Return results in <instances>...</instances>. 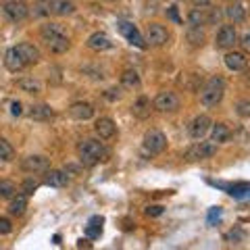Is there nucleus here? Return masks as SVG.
<instances>
[{"label": "nucleus", "mask_w": 250, "mask_h": 250, "mask_svg": "<svg viewBox=\"0 0 250 250\" xmlns=\"http://www.w3.org/2000/svg\"><path fill=\"white\" fill-rule=\"evenodd\" d=\"M108 148L104 140L100 138H83L77 144V156H80L82 167H96L98 163L108 159Z\"/></svg>", "instance_id": "f257e3e1"}, {"label": "nucleus", "mask_w": 250, "mask_h": 250, "mask_svg": "<svg viewBox=\"0 0 250 250\" xmlns=\"http://www.w3.org/2000/svg\"><path fill=\"white\" fill-rule=\"evenodd\" d=\"M17 85L21 92L25 94H31V96H38V94L44 92V83L38 80V77L34 75H27V77H21V80H17Z\"/></svg>", "instance_id": "f3484780"}, {"label": "nucleus", "mask_w": 250, "mask_h": 250, "mask_svg": "<svg viewBox=\"0 0 250 250\" xmlns=\"http://www.w3.org/2000/svg\"><path fill=\"white\" fill-rule=\"evenodd\" d=\"M238 44V29L233 23H225L219 27L217 36H215V48L219 50H231Z\"/></svg>", "instance_id": "0eeeda50"}, {"label": "nucleus", "mask_w": 250, "mask_h": 250, "mask_svg": "<svg viewBox=\"0 0 250 250\" xmlns=\"http://www.w3.org/2000/svg\"><path fill=\"white\" fill-rule=\"evenodd\" d=\"M29 205V196H25V194H15V196L11 198V205H9V215L11 217H21L23 213H25V208Z\"/></svg>", "instance_id": "393cba45"}, {"label": "nucleus", "mask_w": 250, "mask_h": 250, "mask_svg": "<svg viewBox=\"0 0 250 250\" xmlns=\"http://www.w3.org/2000/svg\"><path fill=\"white\" fill-rule=\"evenodd\" d=\"M82 71H83L85 75H90L92 80H104V75H103V69H100V71H98L96 67H83Z\"/></svg>", "instance_id": "79ce46f5"}, {"label": "nucleus", "mask_w": 250, "mask_h": 250, "mask_svg": "<svg viewBox=\"0 0 250 250\" xmlns=\"http://www.w3.org/2000/svg\"><path fill=\"white\" fill-rule=\"evenodd\" d=\"M77 248H92V244H90V240H80V242H77Z\"/></svg>", "instance_id": "8fccbe9b"}, {"label": "nucleus", "mask_w": 250, "mask_h": 250, "mask_svg": "<svg viewBox=\"0 0 250 250\" xmlns=\"http://www.w3.org/2000/svg\"><path fill=\"white\" fill-rule=\"evenodd\" d=\"M188 27H202L207 25V9H192L188 13Z\"/></svg>", "instance_id": "c756f323"}, {"label": "nucleus", "mask_w": 250, "mask_h": 250, "mask_svg": "<svg viewBox=\"0 0 250 250\" xmlns=\"http://www.w3.org/2000/svg\"><path fill=\"white\" fill-rule=\"evenodd\" d=\"M50 167V159L44 154H29L21 161V169L25 173H44Z\"/></svg>", "instance_id": "9d476101"}, {"label": "nucleus", "mask_w": 250, "mask_h": 250, "mask_svg": "<svg viewBox=\"0 0 250 250\" xmlns=\"http://www.w3.org/2000/svg\"><path fill=\"white\" fill-rule=\"evenodd\" d=\"M165 15H167V19H169V21H173V23H175V25H182V23H184V19L179 17V13H177V6H175V4H173V6H167Z\"/></svg>", "instance_id": "4c0bfd02"}, {"label": "nucleus", "mask_w": 250, "mask_h": 250, "mask_svg": "<svg viewBox=\"0 0 250 250\" xmlns=\"http://www.w3.org/2000/svg\"><path fill=\"white\" fill-rule=\"evenodd\" d=\"M94 131H96V136L100 138V140H111V138H115V134H117V125H115V121L111 119V117H100V119H96V123H94Z\"/></svg>", "instance_id": "2eb2a0df"}, {"label": "nucleus", "mask_w": 250, "mask_h": 250, "mask_svg": "<svg viewBox=\"0 0 250 250\" xmlns=\"http://www.w3.org/2000/svg\"><path fill=\"white\" fill-rule=\"evenodd\" d=\"M44 186L48 188H67L69 186V175L65 173V171L61 169H46L44 171V179H42Z\"/></svg>", "instance_id": "4468645a"}, {"label": "nucleus", "mask_w": 250, "mask_h": 250, "mask_svg": "<svg viewBox=\"0 0 250 250\" xmlns=\"http://www.w3.org/2000/svg\"><path fill=\"white\" fill-rule=\"evenodd\" d=\"M27 117L34 121H52L54 119V108L50 104H31Z\"/></svg>", "instance_id": "6ab92c4d"}, {"label": "nucleus", "mask_w": 250, "mask_h": 250, "mask_svg": "<svg viewBox=\"0 0 250 250\" xmlns=\"http://www.w3.org/2000/svg\"><path fill=\"white\" fill-rule=\"evenodd\" d=\"M38 188H40V182H38V179H34V177H27L25 182H23V186H21V192L25 194V196H31V194H34Z\"/></svg>", "instance_id": "e433bc0d"}, {"label": "nucleus", "mask_w": 250, "mask_h": 250, "mask_svg": "<svg viewBox=\"0 0 250 250\" xmlns=\"http://www.w3.org/2000/svg\"><path fill=\"white\" fill-rule=\"evenodd\" d=\"M62 171H65L67 175H77V173H80V171H82V163H80V165H67V167L62 169Z\"/></svg>", "instance_id": "49530a36"}, {"label": "nucleus", "mask_w": 250, "mask_h": 250, "mask_svg": "<svg viewBox=\"0 0 250 250\" xmlns=\"http://www.w3.org/2000/svg\"><path fill=\"white\" fill-rule=\"evenodd\" d=\"M192 6L194 9H208V6H213V0H192Z\"/></svg>", "instance_id": "a18cd8bd"}, {"label": "nucleus", "mask_w": 250, "mask_h": 250, "mask_svg": "<svg viewBox=\"0 0 250 250\" xmlns=\"http://www.w3.org/2000/svg\"><path fill=\"white\" fill-rule=\"evenodd\" d=\"M144 213H146L148 217H161L163 213H165V207H161V205H150V207L144 208Z\"/></svg>", "instance_id": "a19ab883"}, {"label": "nucleus", "mask_w": 250, "mask_h": 250, "mask_svg": "<svg viewBox=\"0 0 250 250\" xmlns=\"http://www.w3.org/2000/svg\"><path fill=\"white\" fill-rule=\"evenodd\" d=\"M117 31H119V34H121L131 46H136V48H140V50H144V48H146L144 36L140 34V29L136 27V23L125 21V19H119V21H117Z\"/></svg>", "instance_id": "423d86ee"}, {"label": "nucleus", "mask_w": 250, "mask_h": 250, "mask_svg": "<svg viewBox=\"0 0 250 250\" xmlns=\"http://www.w3.org/2000/svg\"><path fill=\"white\" fill-rule=\"evenodd\" d=\"M17 48H19L21 57H23V61H25L27 65H36V62H40L42 54H40V48H38V46H34L31 42H21V44H17Z\"/></svg>", "instance_id": "4be33fe9"}, {"label": "nucleus", "mask_w": 250, "mask_h": 250, "mask_svg": "<svg viewBox=\"0 0 250 250\" xmlns=\"http://www.w3.org/2000/svg\"><path fill=\"white\" fill-rule=\"evenodd\" d=\"M167 148V136L161 129H148L142 138V152L146 156H159Z\"/></svg>", "instance_id": "7ed1b4c3"}, {"label": "nucleus", "mask_w": 250, "mask_h": 250, "mask_svg": "<svg viewBox=\"0 0 250 250\" xmlns=\"http://www.w3.org/2000/svg\"><path fill=\"white\" fill-rule=\"evenodd\" d=\"M225 2H233V0H225Z\"/></svg>", "instance_id": "603ef678"}, {"label": "nucleus", "mask_w": 250, "mask_h": 250, "mask_svg": "<svg viewBox=\"0 0 250 250\" xmlns=\"http://www.w3.org/2000/svg\"><path fill=\"white\" fill-rule=\"evenodd\" d=\"M215 186L225 188L229 196L240 198V200H242V198H246V196H248V192H250V186H248L246 182H240V184H233V186H223V184H215Z\"/></svg>", "instance_id": "7c9ffc66"}, {"label": "nucleus", "mask_w": 250, "mask_h": 250, "mask_svg": "<svg viewBox=\"0 0 250 250\" xmlns=\"http://www.w3.org/2000/svg\"><path fill=\"white\" fill-rule=\"evenodd\" d=\"M150 98L148 96H138L134 100V104H131V113H134V117H138V119H148L150 117Z\"/></svg>", "instance_id": "b1692460"}, {"label": "nucleus", "mask_w": 250, "mask_h": 250, "mask_svg": "<svg viewBox=\"0 0 250 250\" xmlns=\"http://www.w3.org/2000/svg\"><path fill=\"white\" fill-rule=\"evenodd\" d=\"M140 75L136 69H125V71L121 73V85L127 90H134V88H140Z\"/></svg>", "instance_id": "2f4dec72"}, {"label": "nucleus", "mask_w": 250, "mask_h": 250, "mask_svg": "<svg viewBox=\"0 0 250 250\" xmlns=\"http://www.w3.org/2000/svg\"><path fill=\"white\" fill-rule=\"evenodd\" d=\"M17 194V184L11 179H0V200H11Z\"/></svg>", "instance_id": "473e14b6"}, {"label": "nucleus", "mask_w": 250, "mask_h": 250, "mask_svg": "<svg viewBox=\"0 0 250 250\" xmlns=\"http://www.w3.org/2000/svg\"><path fill=\"white\" fill-rule=\"evenodd\" d=\"M238 42H240L242 48H244V52H248V50H250V34H244V36H242V40L238 38Z\"/></svg>", "instance_id": "de8ad7c7"}, {"label": "nucleus", "mask_w": 250, "mask_h": 250, "mask_svg": "<svg viewBox=\"0 0 250 250\" xmlns=\"http://www.w3.org/2000/svg\"><path fill=\"white\" fill-rule=\"evenodd\" d=\"M106 2H115V0H106Z\"/></svg>", "instance_id": "3c124183"}, {"label": "nucleus", "mask_w": 250, "mask_h": 250, "mask_svg": "<svg viewBox=\"0 0 250 250\" xmlns=\"http://www.w3.org/2000/svg\"><path fill=\"white\" fill-rule=\"evenodd\" d=\"M210 123H213V121H210L208 115H196L190 121V125H188V134H190L192 140H202V138L208 134Z\"/></svg>", "instance_id": "9b49d317"}, {"label": "nucleus", "mask_w": 250, "mask_h": 250, "mask_svg": "<svg viewBox=\"0 0 250 250\" xmlns=\"http://www.w3.org/2000/svg\"><path fill=\"white\" fill-rule=\"evenodd\" d=\"M85 46H88L90 50H94V52H106V50H111L113 48V40L108 38L104 31H94V34L85 40Z\"/></svg>", "instance_id": "f8f14e48"}, {"label": "nucleus", "mask_w": 250, "mask_h": 250, "mask_svg": "<svg viewBox=\"0 0 250 250\" xmlns=\"http://www.w3.org/2000/svg\"><path fill=\"white\" fill-rule=\"evenodd\" d=\"M104 98L108 100V103H115V100H119V98H121V90H119V88L106 90V92H104Z\"/></svg>", "instance_id": "37998d69"}, {"label": "nucleus", "mask_w": 250, "mask_h": 250, "mask_svg": "<svg viewBox=\"0 0 250 250\" xmlns=\"http://www.w3.org/2000/svg\"><path fill=\"white\" fill-rule=\"evenodd\" d=\"M208 134H210V142H215L219 146L229 140V127L225 123H210Z\"/></svg>", "instance_id": "a878e982"}, {"label": "nucleus", "mask_w": 250, "mask_h": 250, "mask_svg": "<svg viewBox=\"0 0 250 250\" xmlns=\"http://www.w3.org/2000/svg\"><path fill=\"white\" fill-rule=\"evenodd\" d=\"M244 238H246V233L242 228H238V225L225 233V242H229V244H240V242H244Z\"/></svg>", "instance_id": "c9c22d12"}, {"label": "nucleus", "mask_w": 250, "mask_h": 250, "mask_svg": "<svg viewBox=\"0 0 250 250\" xmlns=\"http://www.w3.org/2000/svg\"><path fill=\"white\" fill-rule=\"evenodd\" d=\"M236 113L240 115V117H250V100H240V103L236 104Z\"/></svg>", "instance_id": "ea45409f"}, {"label": "nucleus", "mask_w": 250, "mask_h": 250, "mask_svg": "<svg viewBox=\"0 0 250 250\" xmlns=\"http://www.w3.org/2000/svg\"><path fill=\"white\" fill-rule=\"evenodd\" d=\"M75 11L77 6L71 0H50V15H54V17H69Z\"/></svg>", "instance_id": "412c9836"}, {"label": "nucleus", "mask_w": 250, "mask_h": 250, "mask_svg": "<svg viewBox=\"0 0 250 250\" xmlns=\"http://www.w3.org/2000/svg\"><path fill=\"white\" fill-rule=\"evenodd\" d=\"M40 36H42L44 42H48V40H54V38L67 36V29L62 27L61 23H57V21H46L44 25L40 27Z\"/></svg>", "instance_id": "a211bd4d"}, {"label": "nucleus", "mask_w": 250, "mask_h": 250, "mask_svg": "<svg viewBox=\"0 0 250 250\" xmlns=\"http://www.w3.org/2000/svg\"><path fill=\"white\" fill-rule=\"evenodd\" d=\"M4 67L9 69L11 73H19V71H23V69L27 67V62L23 61L17 46H11V48L4 52Z\"/></svg>", "instance_id": "ddd939ff"}, {"label": "nucleus", "mask_w": 250, "mask_h": 250, "mask_svg": "<svg viewBox=\"0 0 250 250\" xmlns=\"http://www.w3.org/2000/svg\"><path fill=\"white\" fill-rule=\"evenodd\" d=\"M179 104H182V100H179L177 94L171 92V90L159 92L152 100V106L159 113H175V111H179Z\"/></svg>", "instance_id": "39448f33"}, {"label": "nucleus", "mask_w": 250, "mask_h": 250, "mask_svg": "<svg viewBox=\"0 0 250 250\" xmlns=\"http://www.w3.org/2000/svg\"><path fill=\"white\" fill-rule=\"evenodd\" d=\"M2 13H4V17L9 19L11 23H21V21H25L31 15L25 0H4Z\"/></svg>", "instance_id": "20e7f679"}, {"label": "nucleus", "mask_w": 250, "mask_h": 250, "mask_svg": "<svg viewBox=\"0 0 250 250\" xmlns=\"http://www.w3.org/2000/svg\"><path fill=\"white\" fill-rule=\"evenodd\" d=\"M103 223H104V217H100V215L90 217L88 225H85V238L88 240H98L100 236H103Z\"/></svg>", "instance_id": "bb28decb"}, {"label": "nucleus", "mask_w": 250, "mask_h": 250, "mask_svg": "<svg viewBox=\"0 0 250 250\" xmlns=\"http://www.w3.org/2000/svg\"><path fill=\"white\" fill-rule=\"evenodd\" d=\"M46 48H48L52 54H65L69 48H71V42H69V36H62V38H54V40L44 42Z\"/></svg>", "instance_id": "cd10ccee"}, {"label": "nucleus", "mask_w": 250, "mask_h": 250, "mask_svg": "<svg viewBox=\"0 0 250 250\" xmlns=\"http://www.w3.org/2000/svg\"><path fill=\"white\" fill-rule=\"evenodd\" d=\"M225 90H228V85H225L223 77L221 75H213L205 83V88L200 90V103H202V106L213 108L217 104H221V100L225 98Z\"/></svg>", "instance_id": "f03ea898"}, {"label": "nucleus", "mask_w": 250, "mask_h": 250, "mask_svg": "<svg viewBox=\"0 0 250 250\" xmlns=\"http://www.w3.org/2000/svg\"><path fill=\"white\" fill-rule=\"evenodd\" d=\"M215 154H217V144L210 142V140L208 142H202L200 140V142L188 148L184 156L188 161H205V159H210V156H215Z\"/></svg>", "instance_id": "1a4fd4ad"}, {"label": "nucleus", "mask_w": 250, "mask_h": 250, "mask_svg": "<svg viewBox=\"0 0 250 250\" xmlns=\"http://www.w3.org/2000/svg\"><path fill=\"white\" fill-rule=\"evenodd\" d=\"M11 115L13 117H21L23 115V104L19 103V100H13L11 103Z\"/></svg>", "instance_id": "c03bdc74"}, {"label": "nucleus", "mask_w": 250, "mask_h": 250, "mask_svg": "<svg viewBox=\"0 0 250 250\" xmlns=\"http://www.w3.org/2000/svg\"><path fill=\"white\" fill-rule=\"evenodd\" d=\"M186 40L190 46H194V48H200L202 44H205L207 36H205V29L202 27H188L186 29Z\"/></svg>", "instance_id": "c85d7f7f"}, {"label": "nucleus", "mask_w": 250, "mask_h": 250, "mask_svg": "<svg viewBox=\"0 0 250 250\" xmlns=\"http://www.w3.org/2000/svg\"><path fill=\"white\" fill-rule=\"evenodd\" d=\"M29 13H34V17H50V0H38L34 4V9H29Z\"/></svg>", "instance_id": "72a5a7b5"}, {"label": "nucleus", "mask_w": 250, "mask_h": 250, "mask_svg": "<svg viewBox=\"0 0 250 250\" xmlns=\"http://www.w3.org/2000/svg\"><path fill=\"white\" fill-rule=\"evenodd\" d=\"M69 115L75 121H90L94 117V106L90 103H73L69 106Z\"/></svg>", "instance_id": "aec40b11"}, {"label": "nucleus", "mask_w": 250, "mask_h": 250, "mask_svg": "<svg viewBox=\"0 0 250 250\" xmlns=\"http://www.w3.org/2000/svg\"><path fill=\"white\" fill-rule=\"evenodd\" d=\"M13 231V221L9 217H0V236H9Z\"/></svg>", "instance_id": "58836bf2"}, {"label": "nucleus", "mask_w": 250, "mask_h": 250, "mask_svg": "<svg viewBox=\"0 0 250 250\" xmlns=\"http://www.w3.org/2000/svg\"><path fill=\"white\" fill-rule=\"evenodd\" d=\"M221 217V208H210V215H208V223H213L215 219Z\"/></svg>", "instance_id": "09e8293b"}, {"label": "nucleus", "mask_w": 250, "mask_h": 250, "mask_svg": "<svg viewBox=\"0 0 250 250\" xmlns=\"http://www.w3.org/2000/svg\"><path fill=\"white\" fill-rule=\"evenodd\" d=\"M223 61H225V67H228L229 71H233V73H240V71H244V69L248 67L246 52H238V50L228 52Z\"/></svg>", "instance_id": "dca6fc26"}, {"label": "nucleus", "mask_w": 250, "mask_h": 250, "mask_svg": "<svg viewBox=\"0 0 250 250\" xmlns=\"http://www.w3.org/2000/svg\"><path fill=\"white\" fill-rule=\"evenodd\" d=\"M144 42L146 46H154V48H161L169 42V29L161 23H150L144 31Z\"/></svg>", "instance_id": "6e6552de"}, {"label": "nucleus", "mask_w": 250, "mask_h": 250, "mask_svg": "<svg viewBox=\"0 0 250 250\" xmlns=\"http://www.w3.org/2000/svg\"><path fill=\"white\" fill-rule=\"evenodd\" d=\"M225 17H228L233 25H236V23H244L246 21V6L238 2V0H233V2H229L228 9H225Z\"/></svg>", "instance_id": "5701e85b"}, {"label": "nucleus", "mask_w": 250, "mask_h": 250, "mask_svg": "<svg viewBox=\"0 0 250 250\" xmlns=\"http://www.w3.org/2000/svg\"><path fill=\"white\" fill-rule=\"evenodd\" d=\"M15 159V148L6 138H0V161L9 163Z\"/></svg>", "instance_id": "f704fd0d"}]
</instances>
